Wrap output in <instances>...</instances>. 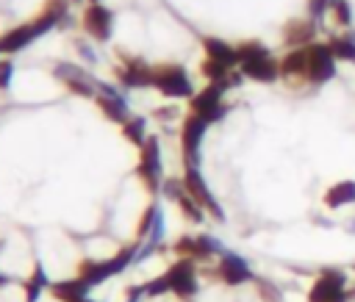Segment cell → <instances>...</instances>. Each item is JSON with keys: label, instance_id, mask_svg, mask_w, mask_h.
Instances as JSON below:
<instances>
[{"label": "cell", "instance_id": "obj_28", "mask_svg": "<svg viewBox=\"0 0 355 302\" xmlns=\"http://www.w3.org/2000/svg\"><path fill=\"white\" fill-rule=\"evenodd\" d=\"M333 17H336V25H349V19H352L349 3L347 0H336L333 3Z\"/></svg>", "mask_w": 355, "mask_h": 302}, {"label": "cell", "instance_id": "obj_14", "mask_svg": "<svg viewBox=\"0 0 355 302\" xmlns=\"http://www.w3.org/2000/svg\"><path fill=\"white\" fill-rule=\"evenodd\" d=\"M83 25H86V30H89L92 36L105 39L108 30H111V11L103 8V6H89L86 14H83Z\"/></svg>", "mask_w": 355, "mask_h": 302}, {"label": "cell", "instance_id": "obj_22", "mask_svg": "<svg viewBox=\"0 0 355 302\" xmlns=\"http://www.w3.org/2000/svg\"><path fill=\"white\" fill-rule=\"evenodd\" d=\"M178 208H180L183 216H186L189 222H194V224H200V222L205 219V208H202L194 197H189V191H186L183 197H178Z\"/></svg>", "mask_w": 355, "mask_h": 302}, {"label": "cell", "instance_id": "obj_29", "mask_svg": "<svg viewBox=\"0 0 355 302\" xmlns=\"http://www.w3.org/2000/svg\"><path fill=\"white\" fill-rule=\"evenodd\" d=\"M172 249H175L180 258H194V236H180Z\"/></svg>", "mask_w": 355, "mask_h": 302}, {"label": "cell", "instance_id": "obj_32", "mask_svg": "<svg viewBox=\"0 0 355 302\" xmlns=\"http://www.w3.org/2000/svg\"><path fill=\"white\" fill-rule=\"evenodd\" d=\"M8 283H11V277H8V274H3V272H0V285H8Z\"/></svg>", "mask_w": 355, "mask_h": 302}, {"label": "cell", "instance_id": "obj_12", "mask_svg": "<svg viewBox=\"0 0 355 302\" xmlns=\"http://www.w3.org/2000/svg\"><path fill=\"white\" fill-rule=\"evenodd\" d=\"M89 291H92V285L83 283L80 277L58 280V283L50 285V294H53L58 302H86V299H89Z\"/></svg>", "mask_w": 355, "mask_h": 302}, {"label": "cell", "instance_id": "obj_21", "mask_svg": "<svg viewBox=\"0 0 355 302\" xmlns=\"http://www.w3.org/2000/svg\"><path fill=\"white\" fill-rule=\"evenodd\" d=\"M211 255H225L222 244L214 236H194V260H208Z\"/></svg>", "mask_w": 355, "mask_h": 302}, {"label": "cell", "instance_id": "obj_23", "mask_svg": "<svg viewBox=\"0 0 355 302\" xmlns=\"http://www.w3.org/2000/svg\"><path fill=\"white\" fill-rule=\"evenodd\" d=\"M327 44H330V50H333L336 58L355 61V42H352V36H338V39H333V42H327Z\"/></svg>", "mask_w": 355, "mask_h": 302}, {"label": "cell", "instance_id": "obj_24", "mask_svg": "<svg viewBox=\"0 0 355 302\" xmlns=\"http://www.w3.org/2000/svg\"><path fill=\"white\" fill-rule=\"evenodd\" d=\"M122 125H125L122 130H125V139H128V141H133V144H139V147L147 141V136H144V119H128V122H122Z\"/></svg>", "mask_w": 355, "mask_h": 302}, {"label": "cell", "instance_id": "obj_15", "mask_svg": "<svg viewBox=\"0 0 355 302\" xmlns=\"http://www.w3.org/2000/svg\"><path fill=\"white\" fill-rule=\"evenodd\" d=\"M324 205L327 208H341V205H349L355 202V180H341V183H333L327 191H324Z\"/></svg>", "mask_w": 355, "mask_h": 302}, {"label": "cell", "instance_id": "obj_20", "mask_svg": "<svg viewBox=\"0 0 355 302\" xmlns=\"http://www.w3.org/2000/svg\"><path fill=\"white\" fill-rule=\"evenodd\" d=\"M313 33H316V28H313V22H308V19H294V22H288V28H286V42L291 44V47H302L305 42H311L313 39Z\"/></svg>", "mask_w": 355, "mask_h": 302}, {"label": "cell", "instance_id": "obj_3", "mask_svg": "<svg viewBox=\"0 0 355 302\" xmlns=\"http://www.w3.org/2000/svg\"><path fill=\"white\" fill-rule=\"evenodd\" d=\"M344 283H347L344 272H336V269L322 272V277L308 291V302H347L349 294L344 291Z\"/></svg>", "mask_w": 355, "mask_h": 302}, {"label": "cell", "instance_id": "obj_19", "mask_svg": "<svg viewBox=\"0 0 355 302\" xmlns=\"http://www.w3.org/2000/svg\"><path fill=\"white\" fill-rule=\"evenodd\" d=\"M202 44H205L208 58H214V61H219V64H225V66L239 64V53H236V47H230V44H225V42H219V39H205Z\"/></svg>", "mask_w": 355, "mask_h": 302}, {"label": "cell", "instance_id": "obj_33", "mask_svg": "<svg viewBox=\"0 0 355 302\" xmlns=\"http://www.w3.org/2000/svg\"><path fill=\"white\" fill-rule=\"evenodd\" d=\"M86 302H94V299H92V296H89V299H86Z\"/></svg>", "mask_w": 355, "mask_h": 302}, {"label": "cell", "instance_id": "obj_17", "mask_svg": "<svg viewBox=\"0 0 355 302\" xmlns=\"http://www.w3.org/2000/svg\"><path fill=\"white\" fill-rule=\"evenodd\" d=\"M308 64H311V53L305 47H294L288 55H283L280 75H308Z\"/></svg>", "mask_w": 355, "mask_h": 302}, {"label": "cell", "instance_id": "obj_25", "mask_svg": "<svg viewBox=\"0 0 355 302\" xmlns=\"http://www.w3.org/2000/svg\"><path fill=\"white\" fill-rule=\"evenodd\" d=\"M227 69H230V66H225V64H219V61H214V58H208V61L202 64V75L211 78L214 83H222V86H225V80H227Z\"/></svg>", "mask_w": 355, "mask_h": 302}, {"label": "cell", "instance_id": "obj_30", "mask_svg": "<svg viewBox=\"0 0 355 302\" xmlns=\"http://www.w3.org/2000/svg\"><path fill=\"white\" fill-rule=\"evenodd\" d=\"M308 11H311V17H322L327 11V0H311L308 3Z\"/></svg>", "mask_w": 355, "mask_h": 302}, {"label": "cell", "instance_id": "obj_13", "mask_svg": "<svg viewBox=\"0 0 355 302\" xmlns=\"http://www.w3.org/2000/svg\"><path fill=\"white\" fill-rule=\"evenodd\" d=\"M97 103H100V108H103V114H105L108 119H114V122H128V105H125V100H122L114 89L100 86Z\"/></svg>", "mask_w": 355, "mask_h": 302}, {"label": "cell", "instance_id": "obj_5", "mask_svg": "<svg viewBox=\"0 0 355 302\" xmlns=\"http://www.w3.org/2000/svg\"><path fill=\"white\" fill-rule=\"evenodd\" d=\"M153 86L158 91H164L166 97H189L191 94V83L186 78V72L180 66H158L153 69Z\"/></svg>", "mask_w": 355, "mask_h": 302}, {"label": "cell", "instance_id": "obj_1", "mask_svg": "<svg viewBox=\"0 0 355 302\" xmlns=\"http://www.w3.org/2000/svg\"><path fill=\"white\" fill-rule=\"evenodd\" d=\"M139 260V244H130V247H122L116 255H111L108 260H80L78 263V277L83 283H89L92 288L94 285H103L105 280L122 274L130 263Z\"/></svg>", "mask_w": 355, "mask_h": 302}, {"label": "cell", "instance_id": "obj_16", "mask_svg": "<svg viewBox=\"0 0 355 302\" xmlns=\"http://www.w3.org/2000/svg\"><path fill=\"white\" fill-rule=\"evenodd\" d=\"M119 78H122L125 86H147V83H153V69H150L147 64L130 58V61L119 69Z\"/></svg>", "mask_w": 355, "mask_h": 302}, {"label": "cell", "instance_id": "obj_2", "mask_svg": "<svg viewBox=\"0 0 355 302\" xmlns=\"http://www.w3.org/2000/svg\"><path fill=\"white\" fill-rule=\"evenodd\" d=\"M169 280V294H175L178 299H191L197 294V269H194V258H178L166 272Z\"/></svg>", "mask_w": 355, "mask_h": 302}, {"label": "cell", "instance_id": "obj_10", "mask_svg": "<svg viewBox=\"0 0 355 302\" xmlns=\"http://www.w3.org/2000/svg\"><path fill=\"white\" fill-rule=\"evenodd\" d=\"M139 177L147 183V188H158L161 186V150L155 139H147L141 144V161H139Z\"/></svg>", "mask_w": 355, "mask_h": 302}, {"label": "cell", "instance_id": "obj_7", "mask_svg": "<svg viewBox=\"0 0 355 302\" xmlns=\"http://www.w3.org/2000/svg\"><path fill=\"white\" fill-rule=\"evenodd\" d=\"M205 127L208 122L197 114H191L186 122H183V130H180V144H183V158H186V166H197V155H200V141L205 136Z\"/></svg>", "mask_w": 355, "mask_h": 302}, {"label": "cell", "instance_id": "obj_11", "mask_svg": "<svg viewBox=\"0 0 355 302\" xmlns=\"http://www.w3.org/2000/svg\"><path fill=\"white\" fill-rule=\"evenodd\" d=\"M241 72L252 80H261V83H272L277 75H280V64L266 55H258V58H250V61H241Z\"/></svg>", "mask_w": 355, "mask_h": 302}, {"label": "cell", "instance_id": "obj_26", "mask_svg": "<svg viewBox=\"0 0 355 302\" xmlns=\"http://www.w3.org/2000/svg\"><path fill=\"white\" fill-rule=\"evenodd\" d=\"M236 53H239V64H241V61H250V58L266 55V47H263V44H258V42H244L241 47H236Z\"/></svg>", "mask_w": 355, "mask_h": 302}, {"label": "cell", "instance_id": "obj_9", "mask_svg": "<svg viewBox=\"0 0 355 302\" xmlns=\"http://www.w3.org/2000/svg\"><path fill=\"white\" fill-rule=\"evenodd\" d=\"M311 53V64H308V80L311 83H324L336 75V55L330 50V44H313L308 47Z\"/></svg>", "mask_w": 355, "mask_h": 302}, {"label": "cell", "instance_id": "obj_6", "mask_svg": "<svg viewBox=\"0 0 355 302\" xmlns=\"http://www.w3.org/2000/svg\"><path fill=\"white\" fill-rule=\"evenodd\" d=\"M222 91H225V86L222 83H211L208 89H202L200 94H194V100H191V114H197V116H202L208 125L211 122H216L219 116H222Z\"/></svg>", "mask_w": 355, "mask_h": 302}, {"label": "cell", "instance_id": "obj_27", "mask_svg": "<svg viewBox=\"0 0 355 302\" xmlns=\"http://www.w3.org/2000/svg\"><path fill=\"white\" fill-rule=\"evenodd\" d=\"M164 294H169V280H166V274L153 277L150 283H144V296H164Z\"/></svg>", "mask_w": 355, "mask_h": 302}, {"label": "cell", "instance_id": "obj_18", "mask_svg": "<svg viewBox=\"0 0 355 302\" xmlns=\"http://www.w3.org/2000/svg\"><path fill=\"white\" fill-rule=\"evenodd\" d=\"M53 283L47 280V274H44V266L42 263H36L33 266V272H31V277L25 280V285H22V291H25V302H39V296L50 288Z\"/></svg>", "mask_w": 355, "mask_h": 302}, {"label": "cell", "instance_id": "obj_4", "mask_svg": "<svg viewBox=\"0 0 355 302\" xmlns=\"http://www.w3.org/2000/svg\"><path fill=\"white\" fill-rule=\"evenodd\" d=\"M183 186H186V191H189V197H194L216 222H222L225 219V211L219 208V202H216V197L208 191V186H205V180H202V175H200V169L197 166H186V175H183Z\"/></svg>", "mask_w": 355, "mask_h": 302}, {"label": "cell", "instance_id": "obj_31", "mask_svg": "<svg viewBox=\"0 0 355 302\" xmlns=\"http://www.w3.org/2000/svg\"><path fill=\"white\" fill-rule=\"evenodd\" d=\"M8 78H11V64L8 61H0V89L8 86Z\"/></svg>", "mask_w": 355, "mask_h": 302}, {"label": "cell", "instance_id": "obj_8", "mask_svg": "<svg viewBox=\"0 0 355 302\" xmlns=\"http://www.w3.org/2000/svg\"><path fill=\"white\" fill-rule=\"evenodd\" d=\"M216 274H219V280H222L225 285H244V283L255 280V274H252L250 263H247L244 258L233 255V252H225V255H219V266H216Z\"/></svg>", "mask_w": 355, "mask_h": 302}]
</instances>
